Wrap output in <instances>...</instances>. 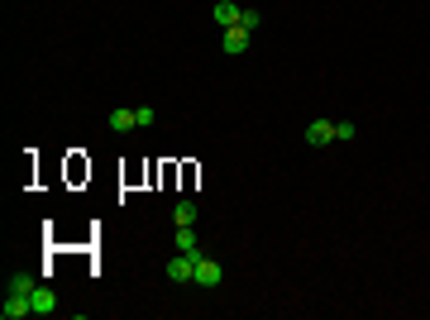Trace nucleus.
I'll return each mask as SVG.
<instances>
[{
    "instance_id": "f257e3e1",
    "label": "nucleus",
    "mask_w": 430,
    "mask_h": 320,
    "mask_svg": "<svg viewBox=\"0 0 430 320\" xmlns=\"http://www.w3.org/2000/svg\"><path fill=\"white\" fill-rule=\"evenodd\" d=\"M24 316H34L29 292H10V297H5V306H0V320H24Z\"/></svg>"
},
{
    "instance_id": "f03ea898",
    "label": "nucleus",
    "mask_w": 430,
    "mask_h": 320,
    "mask_svg": "<svg viewBox=\"0 0 430 320\" xmlns=\"http://www.w3.org/2000/svg\"><path fill=\"white\" fill-rule=\"evenodd\" d=\"M220 277H225V268H220L215 258H206V253H201V258H196V273H192V282H196V287H220Z\"/></svg>"
},
{
    "instance_id": "7ed1b4c3",
    "label": "nucleus",
    "mask_w": 430,
    "mask_h": 320,
    "mask_svg": "<svg viewBox=\"0 0 430 320\" xmlns=\"http://www.w3.org/2000/svg\"><path fill=\"white\" fill-rule=\"evenodd\" d=\"M192 273H196V253H182V249H177V253L168 258V277H172V282H192Z\"/></svg>"
},
{
    "instance_id": "20e7f679",
    "label": "nucleus",
    "mask_w": 430,
    "mask_h": 320,
    "mask_svg": "<svg viewBox=\"0 0 430 320\" xmlns=\"http://www.w3.org/2000/svg\"><path fill=\"white\" fill-rule=\"evenodd\" d=\"M220 48H225L229 58H239V53L249 48V29H244V24H234V29H225V38H220Z\"/></svg>"
},
{
    "instance_id": "39448f33",
    "label": "nucleus",
    "mask_w": 430,
    "mask_h": 320,
    "mask_svg": "<svg viewBox=\"0 0 430 320\" xmlns=\"http://www.w3.org/2000/svg\"><path fill=\"white\" fill-rule=\"evenodd\" d=\"M29 301H34V316H53V311H58V292H53V287H34Z\"/></svg>"
},
{
    "instance_id": "423d86ee",
    "label": "nucleus",
    "mask_w": 430,
    "mask_h": 320,
    "mask_svg": "<svg viewBox=\"0 0 430 320\" xmlns=\"http://www.w3.org/2000/svg\"><path fill=\"white\" fill-rule=\"evenodd\" d=\"M330 139H335V119H311V124H306V144H311V148H321Z\"/></svg>"
},
{
    "instance_id": "0eeeda50",
    "label": "nucleus",
    "mask_w": 430,
    "mask_h": 320,
    "mask_svg": "<svg viewBox=\"0 0 430 320\" xmlns=\"http://www.w3.org/2000/svg\"><path fill=\"white\" fill-rule=\"evenodd\" d=\"M239 14H244V5H234V0H220V5H215V24H220V29H234Z\"/></svg>"
},
{
    "instance_id": "6e6552de",
    "label": "nucleus",
    "mask_w": 430,
    "mask_h": 320,
    "mask_svg": "<svg viewBox=\"0 0 430 320\" xmlns=\"http://www.w3.org/2000/svg\"><path fill=\"white\" fill-rule=\"evenodd\" d=\"M177 249H182V253H196V258H201V244H196V229H192V225H177Z\"/></svg>"
},
{
    "instance_id": "1a4fd4ad",
    "label": "nucleus",
    "mask_w": 430,
    "mask_h": 320,
    "mask_svg": "<svg viewBox=\"0 0 430 320\" xmlns=\"http://www.w3.org/2000/svg\"><path fill=\"white\" fill-rule=\"evenodd\" d=\"M134 124H139V115H134V110H115V115H110V129H115V134H129Z\"/></svg>"
},
{
    "instance_id": "9d476101",
    "label": "nucleus",
    "mask_w": 430,
    "mask_h": 320,
    "mask_svg": "<svg viewBox=\"0 0 430 320\" xmlns=\"http://www.w3.org/2000/svg\"><path fill=\"white\" fill-rule=\"evenodd\" d=\"M172 220H177V225H196V201H177Z\"/></svg>"
},
{
    "instance_id": "9b49d317",
    "label": "nucleus",
    "mask_w": 430,
    "mask_h": 320,
    "mask_svg": "<svg viewBox=\"0 0 430 320\" xmlns=\"http://www.w3.org/2000/svg\"><path fill=\"white\" fill-rule=\"evenodd\" d=\"M239 24H244V29H249V34H253V29H258V24H263V14H258V10H244V14H239Z\"/></svg>"
},
{
    "instance_id": "f8f14e48",
    "label": "nucleus",
    "mask_w": 430,
    "mask_h": 320,
    "mask_svg": "<svg viewBox=\"0 0 430 320\" xmlns=\"http://www.w3.org/2000/svg\"><path fill=\"white\" fill-rule=\"evenodd\" d=\"M335 139H339V144H349V139H354V124H349V119H339V124H335Z\"/></svg>"
},
{
    "instance_id": "ddd939ff",
    "label": "nucleus",
    "mask_w": 430,
    "mask_h": 320,
    "mask_svg": "<svg viewBox=\"0 0 430 320\" xmlns=\"http://www.w3.org/2000/svg\"><path fill=\"white\" fill-rule=\"evenodd\" d=\"M134 115H139V124H144V129H148V124L158 119V110H153V106H139V110H134Z\"/></svg>"
},
{
    "instance_id": "4468645a",
    "label": "nucleus",
    "mask_w": 430,
    "mask_h": 320,
    "mask_svg": "<svg viewBox=\"0 0 430 320\" xmlns=\"http://www.w3.org/2000/svg\"><path fill=\"white\" fill-rule=\"evenodd\" d=\"M34 287H38L34 277H14V282H10V292H34Z\"/></svg>"
}]
</instances>
